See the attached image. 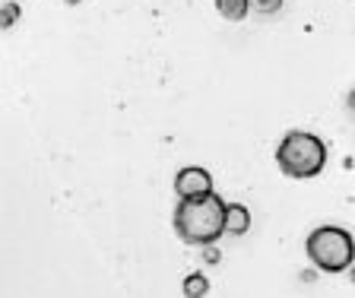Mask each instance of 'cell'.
Listing matches in <instances>:
<instances>
[{"label": "cell", "instance_id": "8992f818", "mask_svg": "<svg viewBox=\"0 0 355 298\" xmlns=\"http://www.w3.org/2000/svg\"><path fill=\"white\" fill-rule=\"evenodd\" d=\"M216 10H219L229 23H241L244 16L251 13V0H216Z\"/></svg>", "mask_w": 355, "mask_h": 298}, {"label": "cell", "instance_id": "9c48e42d", "mask_svg": "<svg viewBox=\"0 0 355 298\" xmlns=\"http://www.w3.org/2000/svg\"><path fill=\"white\" fill-rule=\"evenodd\" d=\"M16 19H19V3H3V29H10Z\"/></svg>", "mask_w": 355, "mask_h": 298}, {"label": "cell", "instance_id": "52a82bcc", "mask_svg": "<svg viewBox=\"0 0 355 298\" xmlns=\"http://www.w3.org/2000/svg\"><path fill=\"white\" fill-rule=\"evenodd\" d=\"M209 292V279L203 273H191L184 279V295L187 298H200V295H207Z\"/></svg>", "mask_w": 355, "mask_h": 298}, {"label": "cell", "instance_id": "277c9868", "mask_svg": "<svg viewBox=\"0 0 355 298\" xmlns=\"http://www.w3.org/2000/svg\"><path fill=\"white\" fill-rule=\"evenodd\" d=\"M175 191L178 197H197V194H209L213 191V175L200 165H187L175 175Z\"/></svg>", "mask_w": 355, "mask_h": 298}, {"label": "cell", "instance_id": "30bf717a", "mask_svg": "<svg viewBox=\"0 0 355 298\" xmlns=\"http://www.w3.org/2000/svg\"><path fill=\"white\" fill-rule=\"evenodd\" d=\"M349 108H352V112H355V89L349 92Z\"/></svg>", "mask_w": 355, "mask_h": 298}, {"label": "cell", "instance_id": "3957f363", "mask_svg": "<svg viewBox=\"0 0 355 298\" xmlns=\"http://www.w3.org/2000/svg\"><path fill=\"white\" fill-rule=\"evenodd\" d=\"M304 251L324 273H343L355 263V238L340 225H318L304 241Z\"/></svg>", "mask_w": 355, "mask_h": 298}, {"label": "cell", "instance_id": "7c38bea8", "mask_svg": "<svg viewBox=\"0 0 355 298\" xmlns=\"http://www.w3.org/2000/svg\"><path fill=\"white\" fill-rule=\"evenodd\" d=\"M352 279H355V270H352Z\"/></svg>", "mask_w": 355, "mask_h": 298}, {"label": "cell", "instance_id": "7a4b0ae2", "mask_svg": "<svg viewBox=\"0 0 355 298\" xmlns=\"http://www.w3.org/2000/svg\"><path fill=\"white\" fill-rule=\"evenodd\" d=\"M276 162H279L282 175L295 181L318 178L327 165V143L308 130H288L276 146Z\"/></svg>", "mask_w": 355, "mask_h": 298}, {"label": "cell", "instance_id": "6da1fadb", "mask_svg": "<svg viewBox=\"0 0 355 298\" xmlns=\"http://www.w3.org/2000/svg\"><path fill=\"white\" fill-rule=\"evenodd\" d=\"M225 216H229V203L219 194H197V197H181L175 209V231L178 238L187 245H216L225 231Z\"/></svg>", "mask_w": 355, "mask_h": 298}, {"label": "cell", "instance_id": "5b68a950", "mask_svg": "<svg viewBox=\"0 0 355 298\" xmlns=\"http://www.w3.org/2000/svg\"><path fill=\"white\" fill-rule=\"evenodd\" d=\"M248 229H251V213H248V207L232 203L229 216H225V231H229V235H244Z\"/></svg>", "mask_w": 355, "mask_h": 298}, {"label": "cell", "instance_id": "ba28073f", "mask_svg": "<svg viewBox=\"0 0 355 298\" xmlns=\"http://www.w3.org/2000/svg\"><path fill=\"white\" fill-rule=\"evenodd\" d=\"M251 7L257 10V13H276V10L282 7V0H251Z\"/></svg>", "mask_w": 355, "mask_h": 298}, {"label": "cell", "instance_id": "8fae6325", "mask_svg": "<svg viewBox=\"0 0 355 298\" xmlns=\"http://www.w3.org/2000/svg\"><path fill=\"white\" fill-rule=\"evenodd\" d=\"M67 3H80V0H67Z\"/></svg>", "mask_w": 355, "mask_h": 298}]
</instances>
